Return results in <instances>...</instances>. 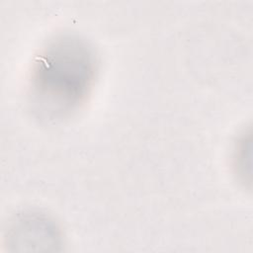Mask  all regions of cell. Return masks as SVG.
<instances>
[{"instance_id":"cell-1","label":"cell","mask_w":253,"mask_h":253,"mask_svg":"<svg viewBox=\"0 0 253 253\" xmlns=\"http://www.w3.org/2000/svg\"><path fill=\"white\" fill-rule=\"evenodd\" d=\"M97 74L92 46L74 35L49 41L32 67L29 97L33 111L45 122H61L87 101Z\"/></svg>"}]
</instances>
